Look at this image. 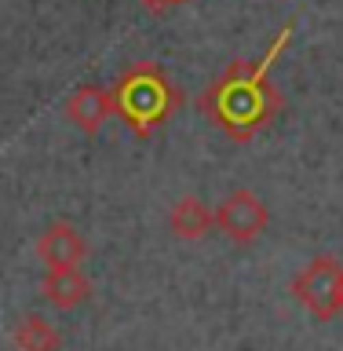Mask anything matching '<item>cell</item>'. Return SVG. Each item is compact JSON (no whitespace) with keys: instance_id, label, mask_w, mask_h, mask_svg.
<instances>
[{"instance_id":"obj_1","label":"cell","mask_w":343,"mask_h":351,"mask_svg":"<svg viewBox=\"0 0 343 351\" xmlns=\"http://www.w3.org/2000/svg\"><path fill=\"white\" fill-rule=\"evenodd\" d=\"M285 44H289V29H281V37L274 40V48L267 51L263 62H249V59L230 62L227 73L201 95V106L216 117V125L230 139H252L281 110V95L270 81V59Z\"/></svg>"},{"instance_id":"obj_2","label":"cell","mask_w":343,"mask_h":351,"mask_svg":"<svg viewBox=\"0 0 343 351\" xmlns=\"http://www.w3.org/2000/svg\"><path fill=\"white\" fill-rule=\"evenodd\" d=\"M114 106L136 136H153L175 106V88L157 62H136L114 84Z\"/></svg>"},{"instance_id":"obj_3","label":"cell","mask_w":343,"mask_h":351,"mask_svg":"<svg viewBox=\"0 0 343 351\" xmlns=\"http://www.w3.org/2000/svg\"><path fill=\"white\" fill-rule=\"evenodd\" d=\"M343 263L336 256H314L307 267L292 278V296L303 311H311L318 322L336 318V285H340Z\"/></svg>"},{"instance_id":"obj_4","label":"cell","mask_w":343,"mask_h":351,"mask_svg":"<svg viewBox=\"0 0 343 351\" xmlns=\"http://www.w3.org/2000/svg\"><path fill=\"white\" fill-rule=\"evenodd\" d=\"M267 227H270V208H267V202H263L259 194H252L249 186L227 194L223 202L216 205V230L223 238L238 241V245L256 241Z\"/></svg>"},{"instance_id":"obj_5","label":"cell","mask_w":343,"mask_h":351,"mask_svg":"<svg viewBox=\"0 0 343 351\" xmlns=\"http://www.w3.org/2000/svg\"><path fill=\"white\" fill-rule=\"evenodd\" d=\"M114 114H117V106H114V88L81 84V88H73L70 99H66V117H70L73 125L84 132V136H99Z\"/></svg>"},{"instance_id":"obj_6","label":"cell","mask_w":343,"mask_h":351,"mask_svg":"<svg viewBox=\"0 0 343 351\" xmlns=\"http://www.w3.org/2000/svg\"><path fill=\"white\" fill-rule=\"evenodd\" d=\"M37 256L44 267H81L88 256V241L73 223L55 219L44 227V234L37 238Z\"/></svg>"},{"instance_id":"obj_7","label":"cell","mask_w":343,"mask_h":351,"mask_svg":"<svg viewBox=\"0 0 343 351\" xmlns=\"http://www.w3.org/2000/svg\"><path fill=\"white\" fill-rule=\"evenodd\" d=\"M40 296L55 311H73L92 296V282L84 278L81 267H48L40 278Z\"/></svg>"},{"instance_id":"obj_8","label":"cell","mask_w":343,"mask_h":351,"mask_svg":"<svg viewBox=\"0 0 343 351\" xmlns=\"http://www.w3.org/2000/svg\"><path fill=\"white\" fill-rule=\"evenodd\" d=\"M168 227L183 241H201L208 230H216V208H208L197 194H183L168 213Z\"/></svg>"},{"instance_id":"obj_9","label":"cell","mask_w":343,"mask_h":351,"mask_svg":"<svg viewBox=\"0 0 343 351\" xmlns=\"http://www.w3.org/2000/svg\"><path fill=\"white\" fill-rule=\"evenodd\" d=\"M15 351H62V337L48 318L40 315H26L15 326Z\"/></svg>"},{"instance_id":"obj_10","label":"cell","mask_w":343,"mask_h":351,"mask_svg":"<svg viewBox=\"0 0 343 351\" xmlns=\"http://www.w3.org/2000/svg\"><path fill=\"white\" fill-rule=\"evenodd\" d=\"M147 11H153V15H164L168 8H175V4H186V0H139Z\"/></svg>"},{"instance_id":"obj_11","label":"cell","mask_w":343,"mask_h":351,"mask_svg":"<svg viewBox=\"0 0 343 351\" xmlns=\"http://www.w3.org/2000/svg\"><path fill=\"white\" fill-rule=\"evenodd\" d=\"M336 315H343V274H340V285H336Z\"/></svg>"}]
</instances>
